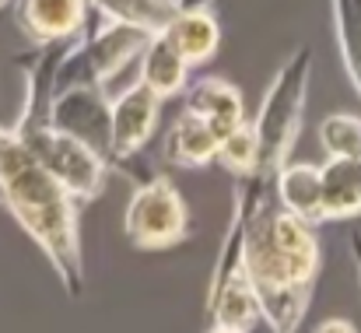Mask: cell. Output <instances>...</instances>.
Masks as SVG:
<instances>
[{
  "label": "cell",
  "mask_w": 361,
  "mask_h": 333,
  "mask_svg": "<svg viewBox=\"0 0 361 333\" xmlns=\"http://www.w3.org/2000/svg\"><path fill=\"white\" fill-rule=\"evenodd\" d=\"M109 112L113 99H106L102 85H71L53 99V123L88 140L99 155H109Z\"/></svg>",
  "instance_id": "8992f818"
},
{
  "label": "cell",
  "mask_w": 361,
  "mask_h": 333,
  "mask_svg": "<svg viewBox=\"0 0 361 333\" xmlns=\"http://www.w3.org/2000/svg\"><path fill=\"white\" fill-rule=\"evenodd\" d=\"M123 224L137 246L161 249V246H172L186 235L190 214H186V204L176 193V186L165 176H158V179H147L140 190H133Z\"/></svg>",
  "instance_id": "277c9868"
},
{
  "label": "cell",
  "mask_w": 361,
  "mask_h": 333,
  "mask_svg": "<svg viewBox=\"0 0 361 333\" xmlns=\"http://www.w3.org/2000/svg\"><path fill=\"white\" fill-rule=\"evenodd\" d=\"M277 204L305 222H323V176L316 165H281L277 172Z\"/></svg>",
  "instance_id": "7c38bea8"
},
{
  "label": "cell",
  "mask_w": 361,
  "mask_h": 333,
  "mask_svg": "<svg viewBox=\"0 0 361 333\" xmlns=\"http://www.w3.org/2000/svg\"><path fill=\"white\" fill-rule=\"evenodd\" d=\"M334 21H337L344 67L361 92V0H334Z\"/></svg>",
  "instance_id": "2e32d148"
},
{
  "label": "cell",
  "mask_w": 361,
  "mask_h": 333,
  "mask_svg": "<svg viewBox=\"0 0 361 333\" xmlns=\"http://www.w3.org/2000/svg\"><path fill=\"white\" fill-rule=\"evenodd\" d=\"M0 4H7V0H0Z\"/></svg>",
  "instance_id": "44dd1931"
},
{
  "label": "cell",
  "mask_w": 361,
  "mask_h": 333,
  "mask_svg": "<svg viewBox=\"0 0 361 333\" xmlns=\"http://www.w3.org/2000/svg\"><path fill=\"white\" fill-rule=\"evenodd\" d=\"M88 4H95V0H88Z\"/></svg>",
  "instance_id": "ffe728a7"
},
{
  "label": "cell",
  "mask_w": 361,
  "mask_h": 333,
  "mask_svg": "<svg viewBox=\"0 0 361 333\" xmlns=\"http://www.w3.org/2000/svg\"><path fill=\"white\" fill-rule=\"evenodd\" d=\"M218 158L221 165L232 172V176H249L256 172L259 165V137H256V126L242 119L235 130H228L218 144Z\"/></svg>",
  "instance_id": "e0dca14e"
},
{
  "label": "cell",
  "mask_w": 361,
  "mask_h": 333,
  "mask_svg": "<svg viewBox=\"0 0 361 333\" xmlns=\"http://www.w3.org/2000/svg\"><path fill=\"white\" fill-rule=\"evenodd\" d=\"M0 204L49 256L63 288L78 295L85 284L81 238H78V197L7 126H0Z\"/></svg>",
  "instance_id": "6da1fadb"
},
{
  "label": "cell",
  "mask_w": 361,
  "mask_h": 333,
  "mask_svg": "<svg viewBox=\"0 0 361 333\" xmlns=\"http://www.w3.org/2000/svg\"><path fill=\"white\" fill-rule=\"evenodd\" d=\"M88 14H92L88 0H21L18 4V25L32 42L74 39L85 32Z\"/></svg>",
  "instance_id": "ba28073f"
},
{
  "label": "cell",
  "mask_w": 361,
  "mask_h": 333,
  "mask_svg": "<svg viewBox=\"0 0 361 333\" xmlns=\"http://www.w3.org/2000/svg\"><path fill=\"white\" fill-rule=\"evenodd\" d=\"M28 151L78 197L92 200L106 186V155H99L88 140L74 137L71 130H60L56 123H39V126H11Z\"/></svg>",
  "instance_id": "3957f363"
},
{
  "label": "cell",
  "mask_w": 361,
  "mask_h": 333,
  "mask_svg": "<svg viewBox=\"0 0 361 333\" xmlns=\"http://www.w3.org/2000/svg\"><path fill=\"white\" fill-rule=\"evenodd\" d=\"M319 176H323V218L361 214V158L330 155Z\"/></svg>",
  "instance_id": "8fae6325"
},
{
  "label": "cell",
  "mask_w": 361,
  "mask_h": 333,
  "mask_svg": "<svg viewBox=\"0 0 361 333\" xmlns=\"http://www.w3.org/2000/svg\"><path fill=\"white\" fill-rule=\"evenodd\" d=\"M186 109L200 112L221 137L228 130H235L242 119H245V109H242V95L221 78H200L190 92H186Z\"/></svg>",
  "instance_id": "4fadbf2b"
},
{
  "label": "cell",
  "mask_w": 361,
  "mask_h": 333,
  "mask_svg": "<svg viewBox=\"0 0 361 333\" xmlns=\"http://www.w3.org/2000/svg\"><path fill=\"white\" fill-rule=\"evenodd\" d=\"M319 330H355L348 320H326V323H319Z\"/></svg>",
  "instance_id": "d6986e66"
},
{
  "label": "cell",
  "mask_w": 361,
  "mask_h": 333,
  "mask_svg": "<svg viewBox=\"0 0 361 333\" xmlns=\"http://www.w3.org/2000/svg\"><path fill=\"white\" fill-rule=\"evenodd\" d=\"M309 60H312V53L298 49L284 63V71L274 78V85L259 106V116L252 119L256 137H259V165H256L259 176L277 179V172L298 137V123H302V109H305V85H309Z\"/></svg>",
  "instance_id": "7a4b0ae2"
},
{
  "label": "cell",
  "mask_w": 361,
  "mask_h": 333,
  "mask_svg": "<svg viewBox=\"0 0 361 333\" xmlns=\"http://www.w3.org/2000/svg\"><path fill=\"white\" fill-rule=\"evenodd\" d=\"M319 140L326 155H355L361 158V119L358 116H330L319 126Z\"/></svg>",
  "instance_id": "ac0fdd59"
},
{
  "label": "cell",
  "mask_w": 361,
  "mask_h": 333,
  "mask_svg": "<svg viewBox=\"0 0 361 333\" xmlns=\"http://www.w3.org/2000/svg\"><path fill=\"white\" fill-rule=\"evenodd\" d=\"M140 81L158 92L161 99H172L186 88V74H190V60L183 56V49L176 46V39L169 32H154L144 49H140Z\"/></svg>",
  "instance_id": "9c48e42d"
},
{
  "label": "cell",
  "mask_w": 361,
  "mask_h": 333,
  "mask_svg": "<svg viewBox=\"0 0 361 333\" xmlns=\"http://www.w3.org/2000/svg\"><path fill=\"white\" fill-rule=\"evenodd\" d=\"M161 109V95L151 92L144 81H133L130 88H123L120 95H113V112H109V162L123 165L126 158H133L144 140L151 137L154 123Z\"/></svg>",
  "instance_id": "5b68a950"
},
{
  "label": "cell",
  "mask_w": 361,
  "mask_h": 333,
  "mask_svg": "<svg viewBox=\"0 0 361 333\" xmlns=\"http://www.w3.org/2000/svg\"><path fill=\"white\" fill-rule=\"evenodd\" d=\"M165 32L176 39V46H179L183 56L190 60V67L211 60L214 49H218V42H221V28H218V21H214V14H211L207 7H190V11H183Z\"/></svg>",
  "instance_id": "5bb4252c"
},
{
  "label": "cell",
  "mask_w": 361,
  "mask_h": 333,
  "mask_svg": "<svg viewBox=\"0 0 361 333\" xmlns=\"http://www.w3.org/2000/svg\"><path fill=\"white\" fill-rule=\"evenodd\" d=\"M259 298L256 288L249 281L245 263L228 270L225 277L211 281V298H207V327L211 330H225V333H245L256 327L259 320Z\"/></svg>",
  "instance_id": "52a82bcc"
},
{
  "label": "cell",
  "mask_w": 361,
  "mask_h": 333,
  "mask_svg": "<svg viewBox=\"0 0 361 333\" xmlns=\"http://www.w3.org/2000/svg\"><path fill=\"white\" fill-rule=\"evenodd\" d=\"M218 144H221V133L200 112L186 109L165 133V158L183 169H200L218 158Z\"/></svg>",
  "instance_id": "30bf717a"
},
{
  "label": "cell",
  "mask_w": 361,
  "mask_h": 333,
  "mask_svg": "<svg viewBox=\"0 0 361 333\" xmlns=\"http://www.w3.org/2000/svg\"><path fill=\"white\" fill-rule=\"evenodd\" d=\"M95 11H102L106 18H120V21H130L144 32H165L186 7V0H95L92 4Z\"/></svg>",
  "instance_id": "9a60e30c"
}]
</instances>
